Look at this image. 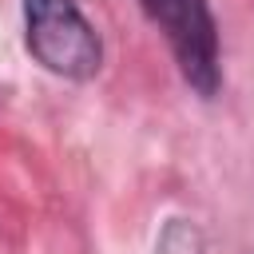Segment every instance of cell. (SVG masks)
I'll list each match as a JSON object with an SVG mask.
<instances>
[{
    "label": "cell",
    "instance_id": "6da1fadb",
    "mask_svg": "<svg viewBox=\"0 0 254 254\" xmlns=\"http://www.w3.org/2000/svg\"><path fill=\"white\" fill-rule=\"evenodd\" d=\"M24 44L40 67L60 79H91L103 64L99 32L75 0H20Z\"/></svg>",
    "mask_w": 254,
    "mask_h": 254
},
{
    "label": "cell",
    "instance_id": "7a4b0ae2",
    "mask_svg": "<svg viewBox=\"0 0 254 254\" xmlns=\"http://www.w3.org/2000/svg\"><path fill=\"white\" fill-rule=\"evenodd\" d=\"M155 28L167 36L183 79L198 95H214L222 83L218 67V24L206 0H139Z\"/></svg>",
    "mask_w": 254,
    "mask_h": 254
}]
</instances>
